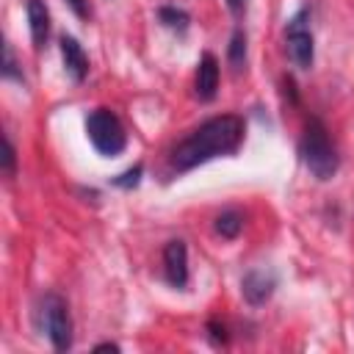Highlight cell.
<instances>
[{"label": "cell", "mask_w": 354, "mask_h": 354, "mask_svg": "<svg viewBox=\"0 0 354 354\" xmlns=\"http://www.w3.org/2000/svg\"><path fill=\"white\" fill-rule=\"evenodd\" d=\"M246 138V122L238 113L210 116L199 127H194L185 138H180L169 152L171 174H185L207 160L230 158L241 149Z\"/></svg>", "instance_id": "obj_1"}, {"label": "cell", "mask_w": 354, "mask_h": 354, "mask_svg": "<svg viewBox=\"0 0 354 354\" xmlns=\"http://www.w3.org/2000/svg\"><path fill=\"white\" fill-rule=\"evenodd\" d=\"M299 155H301V163L304 169L318 180V183H326L337 174L340 169V155L329 138V130L326 124L318 119V116H307L304 119V130H301V138H299Z\"/></svg>", "instance_id": "obj_2"}, {"label": "cell", "mask_w": 354, "mask_h": 354, "mask_svg": "<svg viewBox=\"0 0 354 354\" xmlns=\"http://www.w3.org/2000/svg\"><path fill=\"white\" fill-rule=\"evenodd\" d=\"M36 318H39V329L47 332L50 343L55 351H69L75 332H72V315H69V304L61 293H44L39 299L36 307Z\"/></svg>", "instance_id": "obj_3"}, {"label": "cell", "mask_w": 354, "mask_h": 354, "mask_svg": "<svg viewBox=\"0 0 354 354\" xmlns=\"http://www.w3.org/2000/svg\"><path fill=\"white\" fill-rule=\"evenodd\" d=\"M86 136L91 141V147L102 155V158H116L124 152L127 147V133L122 119L111 111V108H94L86 116Z\"/></svg>", "instance_id": "obj_4"}, {"label": "cell", "mask_w": 354, "mask_h": 354, "mask_svg": "<svg viewBox=\"0 0 354 354\" xmlns=\"http://www.w3.org/2000/svg\"><path fill=\"white\" fill-rule=\"evenodd\" d=\"M313 8L310 6H301L288 22H285V50H288V58L296 69L307 72L313 69L315 64V39H313Z\"/></svg>", "instance_id": "obj_5"}, {"label": "cell", "mask_w": 354, "mask_h": 354, "mask_svg": "<svg viewBox=\"0 0 354 354\" xmlns=\"http://www.w3.org/2000/svg\"><path fill=\"white\" fill-rule=\"evenodd\" d=\"M277 290V274L271 268H249L241 277V293L249 307H263Z\"/></svg>", "instance_id": "obj_6"}, {"label": "cell", "mask_w": 354, "mask_h": 354, "mask_svg": "<svg viewBox=\"0 0 354 354\" xmlns=\"http://www.w3.org/2000/svg\"><path fill=\"white\" fill-rule=\"evenodd\" d=\"M163 274H166V282L177 290L188 285V246L183 238H171L163 246Z\"/></svg>", "instance_id": "obj_7"}, {"label": "cell", "mask_w": 354, "mask_h": 354, "mask_svg": "<svg viewBox=\"0 0 354 354\" xmlns=\"http://www.w3.org/2000/svg\"><path fill=\"white\" fill-rule=\"evenodd\" d=\"M218 77H221V66L218 58L213 53H202L196 61V77H194V94L199 102H213L218 94Z\"/></svg>", "instance_id": "obj_8"}, {"label": "cell", "mask_w": 354, "mask_h": 354, "mask_svg": "<svg viewBox=\"0 0 354 354\" xmlns=\"http://www.w3.org/2000/svg\"><path fill=\"white\" fill-rule=\"evenodd\" d=\"M58 47H61L64 69H66V75L72 77V83H83V80L88 77V55H86L83 44H80L75 36L64 33V36L58 39Z\"/></svg>", "instance_id": "obj_9"}, {"label": "cell", "mask_w": 354, "mask_h": 354, "mask_svg": "<svg viewBox=\"0 0 354 354\" xmlns=\"http://www.w3.org/2000/svg\"><path fill=\"white\" fill-rule=\"evenodd\" d=\"M25 17H28L33 47L41 50L50 39V8H47V3L44 0H25Z\"/></svg>", "instance_id": "obj_10"}, {"label": "cell", "mask_w": 354, "mask_h": 354, "mask_svg": "<svg viewBox=\"0 0 354 354\" xmlns=\"http://www.w3.org/2000/svg\"><path fill=\"white\" fill-rule=\"evenodd\" d=\"M213 230H216L221 238H227V241L238 238V235H241V230H243V213H241V210H235V207L221 210V213L213 218Z\"/></svg>", "instance_id": "obj_11"}, {"label": "cell", "mask_w": 354, "mask_h": 354, "mask_svg": "<svg viewBox=\"0 0 354 354\" xmlns=\"http://www.w3.org/2000/svg\"><path fill=\"white\" fill-rule=\"evenodd\" d=\"M158 22L163 25V28H169V30H174V33H185L188 30V25H191V14L185 11V8H180V6H160L158 8Z\"/></svg>", "instance_id": "obj_12"}, {"label": "cell", "mask_w": 354, "mask_h": 354, "mask_svg": "<svg viewBox=\"0 0 354 354\" xmlns=\"http://www.w3.org/2000/svg\"><path fill=\"white\" fill-rule=\"evenodd\" d=\"M246 30L243 28H235L232 36H230V44H227V61L232 66V72H243L246 69Z\"/></svg>", "instance_id": "obj_13"}, {"label": "cell", "mask_w": 354, "mask_h": 354, "mask_svg": "<svg viewBox=\"0 0 354 354\" xmlns=\"http://www.w3.org/2000/svg\"><path fill=\"white\" fill-rule=\"evenodd\" d=\"M0 77H3V80H14V83H22V86H25V75H22V69H19L17 58H14V47H11L8 41L3 44V69H0Z\"/></svg>", "instance_id": "obj_14"}, {"label": "cell", "mask_w": 354, "mask_h": 354, "mask_svg": "<svg viewBox=\"0 0 354 354\" xmlns=\"http://www.w3.org/2000/svg\"><path fill=\"white\" fill-rule=\"evenodd\" d=\"M141 177H144V166L136 163V166H130L127 171L116 174V177L111 180V185H116V188H122V191H133V188L141 183Z\"/></svg>", "instance_id": "obj_15"}, {"label": "cell", "mask_w": 354, "mask_h": 354, "mask_svg": "<svg viewBox=\"0 0 354 354\" xmlns=\"http://www.w3.org/2000/svg\"><path fill=\"white\" fill-rule=\"evenodd\" d=\"M0 166H3V174L6 177H14V171H17V149H14V144H11L8 136H3V158H0Z\"/></svg>", "instance_id": "obj_16"}, {"label": "cell", "mask_w": 354, "mask_h": 354, "mask_svg": "<svg viewBox=\"0 0 354 354\" xmlns=\"http://www.w3.org/2000/svg\"><path fill=\"white\" fill-rule=\"evenodd\" d=\"M207 337H210L216 346H227V343H230V335H227V329H224L218 321H207Z\"/></svg>", "instance_id": "obj_17"}, {"label": "cell", "mask_w": 354, "mask_h": 354, "mask_svg": "<svg viewBox=\"0 0 354 354\" xmlns=\"http://www.w3.org/2000/svg\"><path fill=\"white\" fill-rule=\"evenodd\" d=\"M66 6L75 11V17H80V19H86L88 14H91V8H88V0H66Z\"/></svg>", "instance_id": "obj_18"}, {"label": "cell", "mask_w": 354, "mask_h": 354, "mask_svg": "<svg viewBox=\"0 0 354 354\" xmlns=\"http://www.w3.org/2000/svg\"><path fill=\"white\" fill-rule=\"evenodd\" d=\"M227 3V8L235 14V17H243V11H246V3L249 0H224Z\"/></svg>", "instance_id": "obj_19"}, {"label": "cell", "mask_w": 354, "mask_h": 354, "mask_svg": "<svg viewBox=\"0 0 354 354\" xmlns=\"http://www.w3.org/2000/svg\"><path fill=\"white\" fill-rule=\"evenodd\" d=\"M94 351H119V346L116 343H97Z\"/></svg>", "instance_id": "obj_20"}]
</instances>
